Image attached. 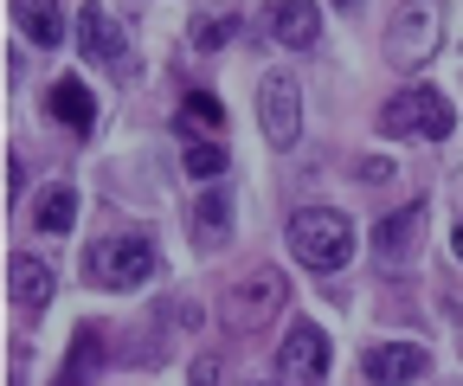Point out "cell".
I'll return each mask as SVG.
<instances>
[{
  "label": "cell",
  "mask_w": 463,
  "mask_h": 386,
  "mask_svg": "<svg viewBox=\"0 0 463 386\" xmlns=\"http://www.w3.org/2000/svg\"><path fill=\"white\" fill-rule=\"evenodd\" d=\"M155 232H109V239H90L84 251V270H90V284L97 290H142L155 278Z\"/></svg>",
  "instance_id": "6da1fadb"
},
{
  "label": "cell",
  "mask_w": 463,
  "mask_h": 386,
  "mask_svg": "<svg viewBox=\"0 0 463 386\" xmlns=\"http://www.w3.org/2000/svg\"><path fill=\"white\" fill-rule=\"evenodd\" d=\"M289 251H297V264L335 278V270L354 258V226H347V212H335V206H303V212H289Z\"/></svg>",
  "instance_id": "7a4b0ae2"
},
{
  "label": "cell",
  "mask_w": 463,
  "mask_h": 386,
  "mask_svg": "<svg viewBox=\"0 0 463 386\" xmlns=\"http://www.w3.org/2000/svg\"><path fill=\"white\" fill-rule=\"evenodd\" d=\"M283 303H289V284H283V270L277 264H258L245 284H232V297H225V328L232 335H258V328H270L277 315H283Z\"/></svg>",
  "instance_id": "3957f363"
},
{
  "label": "cell",
  "mask_w": 463,
  "mask_h": 386,
  "mask_svg": "<svg viewBox=\"0 0 463 386\" xmlns=\"http://www.w3.org/2000/svg\"><path fill=\"white\" fill-rule=\"evenodd\" d=\"M380 129H386L392 142H399V136H431V142H444V136L457 129V109H450L431 84H405V90H392V97H386Z\"/></svg>",
  "instance_id": "277c9868"
},
{
  "label": "cell",
  "mask_w": 463,
  "mask_h": 386,
  "mask_svg": "<svg viewBox=\"0 0 463 386\" xmlns=\"http://www.w3.org/2000/svg\"><path fill=\"white\" fill-rule=\"evenodd\" d=\"M438 45H444V20H438L431 7L392 14V26H386V59H392L399 71H425V65L438 59Z\"/></svg>",
  "instance_id": "5b68a950"
},
{
  "label": "cell",
  "mask_w": 463,
  "mask_h": 386,
  "mask_svg": "<svg viewBox=\"0 0 463 386\" xmlns=\"http://www.w3.org/2000/svg\"><path fill=\"white\" fill-rule=\"evenodd\" d=\"M277 386H328V335L316 322H297L277 348Z\"/></svg>",
  "instance_id": "8992f818"
},
{
  "label": "cell",
  "mask_w": 463,
  "mask_h": 386,
  "mask_svg": "<svg viewBox=\"0 0 463 386\" xmlns=\"http://www.w3.org/2000/svg\"><path fill=\"white\" fill-rule=\"evenodd\" d=\"M258 129H264L277 148H289V142L303 136V90H297V78L270 71V78L258 84Z\"/></svg>",
  "instance_id": "52a82bcc"
},
{
  "label": "cell",
  "mask_w": 463,
  "mask_h": 386,
  "mask_svg": "<svg viewBox=\"0 0 463 386\" xmlns=\"http://www.w3.org/2000/svg\"><path fill=\"white\" fill-rule=\"evenodd\" d=\"M425 219H431V206H425V200L386 212L380 226H373V264H380V270L412 264V258H419V245H425Z\"/></svg>",
  "instance_id": "ba28073f"
},
{
  "label": "cell",
  "mask_w": 463,
  "mask_h": 386,
  "mask_svg": "<svg viewBox=\"0 0 463 386\" xmlns=\"http://www.w3.org/2000/svg\"><path fill=\"white\" fill-rule=\"evenodd\" d=\"M71 33H78V52H90L97 65H123L129 59V26L116 20L109 7H78Z\"/></svg>",
  "instance_id": "9c48e42d"
},
{
  "label": "cell",
  "mask_w": 463,
  "mask_h": 386,
  "mask_svg": "<svg viewBox=\"0 0 463 386\" xmlns=\"http://www.w3.org/2000/svg\"><path fill=\"white\" fill-rule=\"evenodd\" d=\"M425 367H431V354L419 342H386V348H367L361 354L367 386H412V380H425Z\"/></svg>",
  "instance_id": "30bf717a"
},
{
  "label": "cell",
  "mask_w": 463,
  "mask_h": 386,
  "mask_svg": "<svg viewBox=\"0 0 463 386\" xmlns=\"http://www.w3.org/2000/svg\"><path fill=\"white\" fill-rule=\"evenodd\" d=\"M7 297H14V309L39 315V309L52 303V264L33 258V251H20V258L7 264Z\"/></svg>",
  "instance_id": "8fae6325"
},
{
  "label": "cell",
  "mask_w": 463,
  "mask_h": 386,
  "mask_svg": "<svg viewBox=\"0 0 463 386\" xmlns=\"http://www.w3.org/2000/svg\"><path fill=\"white\" fill-rule=\"evenodd\" d=\"M225 232H232V187L213 181V187L194 200V239H200V251H219Z\"/></svg>",
  "instance_id": "7c38bea8"
},
{
  "label": "cell",
  "mask_w": 463,
  "mask_h": 386,
  "mask_svg": "<svg viewBox=\"0 0 463 386\" xmlns=\"http://www.w3.org/2000/svg\"><path fill=\"white\" fill-rule=\"evenodd\" d=\"M45 109L65 129H78V136H90V123H97V97H90V84H78V78H58L52 90H45Z\"/></svg>",
  "instance_id": "4fadbf2b"
},
{
  "label": "cell",
  "mask_w": 463,
  "mask_h": 386,
  "mask_svg": "<svg viewBox=\"0 0 463 386\" xmlns=\"http://www.w3.org/2000/svg\"><path fill=\"white\" fill-rule=\"evenodd\" d=\"M270 39L277 45H316L322 39V7H309V0H277L270 7Z\"/></svg>",
  "instance_id": "5bb4252c"
},
{
  "label": "cell",
  "mask_w": 463,
  "mask_h": 386,
  "mask_svg": "<svg viewBox=\"0 0 463 386\" xmlns=\"http://www.w3.org/2000/svg\"><path fill=\"white\" fill-rule=\"evenodd\" d=\"M97 373H103V328L84 322L71 354H65V367H58V386H97Z\"/></svg>",
  "instance_id": "9a60e30c"
},
{
  "label": "cell",
  "mask_w": 463,
  "mask_h": 386,
  "mask_svg": "<svg viewBox=\"0 0 463 386\" xmlns=\"http://www.w3.org/2000/svg\"><path fill=\"white\" fill-rule=\"evenodd\" d=\"M14 20L26 26L33 45H65V33H71V14H65V7H45V0H20Z\"/></svg>",
  "instance_id": "2e32d148"
},
{
  "label": "cell",
  "mask_w": 463,
  "mask_h": 386,
  "mask_svg": "<svg viewBox=\"0 0 463 386\" xmlns=\"http://www.w3.org/2000/svg\"><path fill=\"white\" fill-rule=\"evenodd\" d=\"M33 226H39V232H71V226H78V187H71V181H52V187L39 193V206H33Z\"/></svg>",
  "instance_id": "e0dca14e"
},
{
  "label": "cell",
  "mask_w": 463,
  "mask_h": 386,
  "mask_svg": "<svg viewBox=\"0 0 463 386\" xmlns=\"http://www.w3.org/2000/svg\"><path fill=\"white\" fill-rule=\"evenodd\" d=\"M174 129H181L194 142V129H225V103L213 90H187L181 97V117H174Z\"/></svg>",
  "instance_id": "ac0fdd59"
},
{
  "label": "cell",
  "mask_w": 463,
  "mask_h": 386,
  "mask_svg": "<svg viewBox=\"0 0 463 386\" xmlns=\"http://www.w3.org/2000/svg\"><path fill=\"white\" fill-rule=\"evenodd\" d=\"M232 33H239V14H219V7H200V14H194V45H200V52L232 45Z\"/></svg>",
  "instance_id": "d6986e66"
},
{
  "label": "cell",
  "mask_w": 463,
  "mask_h": 386,
  "mask_svg": "<svg viewBox=\"0 0 463 386\" xmlns=\"http://www.w3.org/2000/svg\"><path fill=\"white\" fill-rule=\"evenodd\" d=\"M181 161H187V174H194V181H219V174H232V155H225L219 142H187Z\"/></svg>",
  "instance_id": "ffe728a7"
},
{
  "label": "cell",
  "mask_w": 463,
  "mask_h": 386,
  "mask_svg": "<svg viewBox=\"0 0 463 386\" xmlns=\"http://www.w3.org/2000/svg\"><path fill=\"white\" fill-rule=\"evenodd\" d=\"M187 386H225V367H219L213 354H200V361L187 367Z\"/></svg>",
  "instance_id": "44dd1931"
},
{
  "label": "cell",
  "mask_w": 463,
  "mask_h": 386,
  "mask_svg": "<svg viewBox=\"0 0 463 386\" xmlns=\"http://www.w3.org/2000/svg\"><path fill=\"white\" fill-rule=\"evenodd\" d=\"M20 193H26V161L7 155V200H20Z\"/></svg>",
  "instance_id": "7402d4cb"
},
{
  "label": "cell",
  "mask_w": 463,
  "mask_h": 386,
  "mask_svg": "<svg viewBox=\"0 0 463 386\" xmlns=\"http://www.w3.org/2000/svg\"><path fill=\"white\" fill-rule=\"evenodd\" d=\"M361 181L373 187V181H392V161H361Z\"/></svg>",
  "instance_id": "603a6c76"
},
{
  "label": "cell",
  "mask_w": 463,
  "mask_h": 386,
  "mask_svg": "<svg viewBox=\"0 0 463 386\" xmlns=\"http://www.w3.org/2000/svg\"><path fill=\"white\" fill-rule=\"evenodd\" d=\"M450 245H457V258H463V226H457V232H450Z\"/></svg>",
  "instance_id": "cb8c5ba5"
},
{
  "label": "cell",
  "mask_w": 463,
  "mask_h": 386,
  "mask_svg": "<svg viewBox=\"0 0 463 386\" xmlns=\"http://www.w3.org/2000/svg\"><path fill=\"white\" fill-rule=\"evenodd\" d=\"M14 386H20V373H14Z\"/></svg>",
  "instance_id": "d4e9b609"
}]
</instances>
